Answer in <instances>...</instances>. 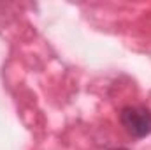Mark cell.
Returning a JSON list of instances; mask_svg holds the SVG:
<instances>
[{"instance_id":"cell-2","label":"cell","mask_w":151,"mask_h":150,"mask_svg":"<svg viewBox=\"0 0 151 150\" xmlns=\"http://www.w3.org/2000/svg\"><path fill=\"white\" fill-rule=\"evenodd\" d=\"M113 150H128V149H113Z\"/></svg>"},{"instance_id":"cell-1","label":"cell","mask_w":151,"mask_h":150,"mask_svg":"<svg viewBox=\"0 0 151 150\" xmlns=\"http://www.w3.org/2000/svg\"><path fill=\"white\" fill-rule=\"evenodd\" d=\"M119 122L134 138H146L151 134V110L146 106H125L119 113Z\"/></svg>"}]
</instances>
